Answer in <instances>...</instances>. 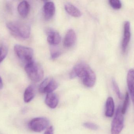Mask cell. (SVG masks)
<instances>
[{
	"instance_id": "obj_1",
	"label": "cell",
	"mask_w": 134,
	"mask_h": 134,
	"mask_svg": "<svg viewBox=\"0 0 134 134\" xmlns=\"http://www.w3.org/2000/svg\"><path fill=\"white\" fill-rule=\"evenodd\" d=\"M6 26L12 34L18 38L26 39L30 35V27L26 24L19 22H10L7 23Z\"/></svg>"
},
{
	"instance_id": "obj_2",
	"label": "cell",
	"mask_w": 134,
	"mask_h": 134,
	"mask_svg": "<svg viewBox=\"0 0 134 134\" xmlns=\"http://www.w3.org/2000/svg\"><path fill=\"white\" fill-rule=\"evenodd\" d=\"M25 71L29 78L33 82H38L44 77V72L42 68L34 60L26 64Z\"/></svg>"
},
{
	"instance_id": "obj_3",
	"label": "cell",
	"mask_w": 134,
	"mask_h": 134,
	"mask_svg": "<svg viewBox=\"0 0 134 134\" xmlns=\"http://www.w3.org/2000/svg\"><path fill=\"white\" fill-rule=\"evenodd\" d=\"M14 52L19 59L26 63L32 61L34 51L31 48L20 45H15Z\"/></svg>"
},
{
	"instance_id": "obj_4",
	"label": "cell",
	"mask_w": 134,
	"mask_h": 134,
	"mask_svg": "<svg viewBox=\"0 0 134 134\" xmlns=\"http://www.w3.org/2000/svg\"><path fill=\"white\" fill-rule=\"evenodd\" d=\"M124 127V117L122 112V107L119 106L113 120L111 128V134H119Z\"/></svg>"
},
{
	"instance_id": "obj_5",
	"label": "cell",
	"mask_w": 134,
	"mask_h": 134,
	"mask_svg": "<svg viewBox=\"0 0 134 134\" xmlns=\"http://www.w3.org/2000/svg\"><path fill=\"white\" fill-rule=\"evenodd\" d=\"M48 120L44 117H38L33 119L29 124L31 130L37 133H40L44 131L48 126Z\"/></svg>"
},
{
	"instance_id": "obj_6",
	"label": "cell",
	"mask_w": 134,
	"mask_h": 134,
	"mask_svg": "<svg viewBox=\"0 0 134 134\" xmlns=\"http://www.w3.org/2000/svg\"><path fill=\"white\" fill-rule=\"evenodd\" d=\"M56 81L52 78H48L45 79L40 84L38 90L41 93H53L58 87Z\"/></svg>"
},
{
	"instance_id": "obj_7",
	"label": "cell",
	"mask_w": 134,
	"mask_h": 134,
	"mask_svg": "<svg viewBox=\"0 0 134 134\" xmlns=\"http://www.w3.org/2000/svg\"><path fill=\"white\" fill-rule=\"evenodd\" d=\"M83 83L86 87H93L96 80V76L95 73L89 66L87 67L82 77Z\"/></svg>"
},
{
	"instance_id": "obj_8",
	"label": "cell",
	"mask_w": 134,
	"mask_h": 134,
	"mask_svg": "<svg viewBox=\"0 0 134 134\" xmlns=\"http://www.w3.org/2000/svg\"><path fill=\"white\" fill-rule=\"evenodd\" d=\"M131 24L129 21H126L124 24L123 38L122 43V49L123 53L126 52L127 46L130 41Z\"/></svg>"
},
{
	"instance_id": "obj_9",
	"label": "cell",
	"mask_w": 134,
	"mask_h": 134,
	"mask_svg": "<svg viewBox=\"0 0 134 134\" xmlns=\"http://www.w3.org/2000/svg\"><path fill=\"white\" fill-rule=\"evenodd\" d=\"M55 12V4L52 2H47L43 7V13L46 19L49 20L52 18Z\"/></svg>"
},
{
	"instance_id": "obj_10",
	"label": "cell",
	"mask_w": 134,
	"mask_h": 134,
	"mask_svg": "<svg viewBox=\"0 0 134 134\" xmlns=\"http://www.w3.org/2000/svg\"><path fill=\"white\" fill-rule=\"evenodd\" d=\"M76 40L75 32L72 29H69L67 31L64 39L63 44L65 47L70 48L74 45Z\"/></svg>"
},
{
	"instance_id": "obj_11",
	"label": "cell",
	"mask_w": 134,
	"mask_h": 134,
	"mask_svg": "<svg viewBox=\"0 0 134 134\" xmlns=\"http://www.w3.org/2000/svg\"><path fill=\"white\" fill-rule=\"evenodd\" d=\"M127 86L134 105V69H130L127 73Z\"/></svg>"
},
{
	"instance_id": "obj_12",
	"label": "cell",
	"mask_w": 134,
	"mask_h": 134,
	"mask_svg": "<svg viewBox=\"0 0 134 134\" xmlns=\"http://www.w3.org/2000/svg\"><path fill=\"white\" fill-rule=\"evenodd\" d=\"M59 103V99L55 93H49L47 94L45 99V103L47 106L51 109H55L57 107Z\"/></svg>"
},
{
	"instance_id": "obj_13",
	"label": "cell",
	"mask_w": 134,
	"mask_h": 134,
	"mask_svg": "<svg viewBox=\"0 0 134 134\" xmlns=\"http://www.w3.org/2000/svg\"><path fill=\"white\" fill-rule=\"evenodd\" d=\"M47 40L49 44L52 45H59L61 41V37L57 31L50 30L48 33Z\"/></svg>"
},
{
	"instance_id": "obj_14",
	"label": "cell",
	"mask_w": 134,
	"mask_h": 134,
	"mask_svg": "<svg viewBox=\"0 0 134 134\" xmlns=\"http://www.w3.org/2000/svg\"><path fill=\"white\" fill-rule=\"evenodd\" d=\"M30 5L27 2L23 1L18 5L17 10L20 16L23 18H26L29 14L30 11Z\"/></svg>"
},
{
	"instance_id": "obj_15",
	"label": "cell",
	"mask_w": 134,
	"mask_h": 134,
	"mask_svg": "<svg viewBox=\"0 0 134 134\" xmlns=\"http://www.w3.org/2000/svg\"><path fill=\"white\" fill-rule=\"evenodd\" d=\"M35 95V87L30 85L27 87L24 94V100L26 103L30 102L34 98Z\"/></svg>"
},
{
	"instance_id": "obj_16",
	"label": "cell",
	"mask_w": 134,
	"mask_h": 134,
	"mask_svg": "<svg viewBox=\"0 0 134 134\" xmlns=\"http://www.w3.org/2000/svg\"><path fill=\"white\" fill-rule=\"evenodd\" d=\"M115 111V104L113 98L111 97L108 98L105 104V115L107 117H111Z\"/></svg>"
},
{
	"instance_id": "obj_17",
	"label": "cell",
	"mask_w": 134,
	"mask_h": 134,
	"mask_svg": "<svg viewBox=\"0 0 134 134\" xmlns=\"http://www.w3.org/2000/svg\"><path fill=\"white\" fill-rule=\"evenodd\" d=\"M65 9L69 15L74 17H80L82 15V12L79 9L69 3L65 4Z\"/></svg>"
},
{
	"instance_id": "obj_18",
	"label": "cell",
	"mask_w": 134,
	"mask_h": 134,
	"mask_svg": "<svg viewBox=\"0 0 134 134\" xmlns=\"http://www.w3.org/2000/svg\"><path fill=\"white\" fill-rule=\"evenodd\" d=\"M8 53V46L4 44L0 46V63L5 58Z\"/></svg>"
},
{
	"instance_id": "obj_19",
	"label": "cell",
	"mask_w": 134,
	"mask_h": 134,
	"mask_svg": "<svg viewBox=\"0 0 134 134\" xmlns=\"http://www.w3.org/2000/svg\"><path fill=\"white\" fill-rule=\"evenodd\" d=\"M129 101H130V97H129V94L127 92L125 95L123 105L122 108V112L123 115H124L126 112L128 105H129Z\"/></svg>"
},
{
	"instance_id": "obj_20",
	"label": "cell",
	"mask_w": 134,
	"mask_h": 134,
	"mask_svg": "<svg viewBox=\"0 0 134 134\" xmlns=\"http://www.w3.org/2000/svg\"><path fill=\"white\" fill-rule=\"evenodd\" d=\"M112 84L114 90H115V92L119 98L120 99H123V94L120 92V90L118 86V84L116 83V82L114 79L112 80Z\"/></svg>"
},
{
	"instance_id": "obj_21",
	"label": "cell",
	"mask_w": 134,
	"mask_h": 134,
	"mask_svg": "<svg viewBox=\"0 0 134 134\" xmlns=\"http://www.w3.org/2000/svg\"><path fill=\"white\" fill-rule=\"evenodd\" d=\"M109 2L110 5L114 9H120L122 7V3L119 0H110Z\"/></svg>"
},
{
	"instance_id": "obj_22",
	"label": "cell",
	"mask_w": 134,
	"mask_h": 134,
	"mask_svg": "<svg viewBox=\"0 0 134 134\" xmlns=\"http://www.w3.org/2000/svg\"><path fill=\"white\" fill-rule=\"evenodd\" d=\"M83 126L91 130L96 131L98 130V126L97 124L91 122H85L83 124Z\"/></svg>"
},
{
	"instance_id": "obj_23",
	"label": "cell",
	"mask_w": 134,
	"mask_h": 134,
	"mask_svg": "<svg viewBox=\"0 0 134 134\" xmlns=\"http://www.w3.org/2000/svg\"><path fill=\"white\" fill-rule=\"evenodd\" d=\"M60 55V52L59 51H55L53 52L51 55V58L52 59H55L56 58L59 57Z\"/></svg>"
},
{
	"instance_id": "obj_24",
	"label": "cell",
	"mask_w": 134,
	"mask_h": 134,
	"mask_svg": "<svg viewBox=\"0 0 134 134\" xmlns=\"http://www.w3.org/2000/svg\"><path fill=\"white\" fill-rule=\"evenodd\" d=\"M44 134H54V129L52 126L49 127Z\"/></svg>"
},
{
	"instance_id": "obj_25",
	"label": "cell",
	"mask_w": 134,
	"mask_h": 134,
	"mask_svg": "<svg viewBox=\"0 0 134 134\" xmlns=\"http://www.w3.org/2000/svg\"><path fill=\"white\" fill-rule=\"evenodd\" d=\"M3 82H2V79L0 77V89H2L3 87Z\"/></svg>"
}]
</instances>
